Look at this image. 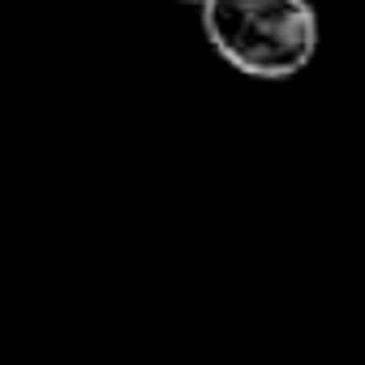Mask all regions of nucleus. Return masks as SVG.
Instances as JSON below:
<instances>
[{
  "label": "nucleus",
  "mask_w": 365,
  "mask_h": 365,
  "mask_svg": "<svg viewBox=\"0 0 365 365\" xmlns=\"http://www.w3.org/2000/svg\"><path fill=\"white\" fill-rule=\"evenodd\" d=\"M180 5H202V0H180Z\"/></svg>",
  "instance_id": "2"
},
{
  "label": "nucleus",
  "mask_w": 365,
  "mask_h": 365,
  "mask_svg": "<svg viewBox=\"0 0 365 365\" xmlns=\"http://www.w3.org/2000/svg\"><path fill=\"white\" fill-rule=\"evenodd\" d=\"M202 31L211 48L250 78H292L318 48L309 0H202Z\"/></svg>",
  "instance_id": "1"
}]
</instances>
